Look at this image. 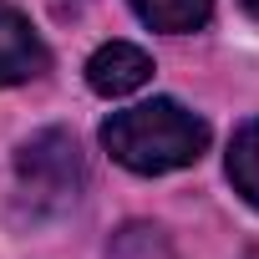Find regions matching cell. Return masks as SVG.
<instances>
[{
  "instance_id": "obj_1",
  "label": "cell",
  "mask_w": 259,
  "mask_h": 259,
  "mask_svg": "<svg viewBox=\"0 0 259 259\" xmlns=\"http://www.w3.org/2000/svg\"><path fill=\"white\" fill-rule=\"evenodd\" d=\"M102 148L127 173L158 178V173L193 168L208 153V122L173 97H153V102L127 107V112H112L102 122Z\"/></svg>"
},
{
  "instance_id": "obj_2",
  "label": "cell",
  "mask_w": 259,
  "mask_h": 259,
  "mask_svg": "<svg viewBox=\"0 0 259 259\" xmlns=\"http://www.w3.org/2000/svg\"><path fill=\"white\" fill-rule=\"evenodd\" d=\"M87 188V158L66 127H41L16 153V193L31 208V219L66 213Z\"/></svg>"
},
{
  "instance_id": "obj_3",
  "label": "cell",
  "mask_w": 259,
  "mask_h": 259,
  "mask_svg": "<svg viewBox=\"0 0 259 259\" xmlns=\"http://www.w3.org/2000/svg\"><path fill=\"white\" fill-rule=\"evenodd\" d=\"M51 66V51L46 41L31 31V21L0 0V87H21V81H36L46 76Z\"/></svg>"
},
{
  "instance_id": "obj_4",
  "label": "cell",
  "mask_w": 259,
  "mask_h": 259,
  "mask_svg": "<svg viewBox=\"0 0 259 259\" xmlns=\"http://www.w3.org/2000/svg\"><path fill=\"white\" fill-rule=\"evenodd\" d=\"M148 81H153V56L133 41H107L87 61V87L97 97H133Z\"/></svg>"
},
{
  "instance_id": "obj_5",
  "label": "cell",
  "mask_w": 259,
  "mask_h": 259,
  "mask_svg": "<svg viewBox=\"0 0 259 259\" xmlns=\"http://www.w3.org/2000/svg\"><path fill=\"white\" fill-rule=\"evenodd\" d=\"M138 11L143 26L163 31V36H188V31H203L208 16H213V0H127Z\"/></svg>"
},
{
  "instance_id": "obj_6",
  "label": "cell",
  "mask_w": 259,
  "mask_h": 259,
  "mask_svg": "<svg viewBox=\"0 0 259 259\" xmlns=\"http://www.w3.org/2000/svg\"><path fill=\"white\" fill-rule=\"evenodd\" d=\"M229 183L234 193H244V203L259 208V117L239 122V133L229 143Z\"/></svg>"
},
{
  "instance_id": "obj_7",
  "label": "cell",
  "mask_w": 259,
  "mask_h": 259,
  "mask_svg": "<svg viewBox=\"0 0 259 259\" xmlns=\"http://www.w3.org/2000/svg\"><path fill=\"white\" fill-rule=\"evenodd\" d=\"M239 6H244V11H249V16L259 21V0H239Z\"/></svg>"
}]
</instances>
